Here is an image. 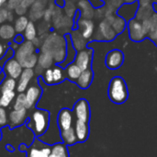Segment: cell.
I'll return each instance as SVG.
<instances>
[{
	"mask_svg": "<svg viewBox=\"0 0 157 157\" xmlns=\"http://www.w3.org/2000/svg\"><path fill=\"white\" fill-rule=\"evenodd\" d=\"M93 78H94V72L92 68H89L85 71H82L80 76L78 77L75 83L81 89H87L91 86L93 82Z\"/></svg>",
	"mask_w": 157,
	"mask_h": 157,
	"instance_id": "d6986e66",
	"label": "cell"
},
{
	"mask_svg": "<svg viewBox=\"0 0 157 157\" xmlns=\"http://www.w3.org/2000/svg\"><path fill=\"white\" fill-rule=\"evenodd\" d=\"M74 130H75L78 143L83 144L87 141L89 137V132H90L89 123L75 120L74 123Z\"/></svg>",
	"mask_w": 157,
	"mask_h": 157,
	"instance_id": "2e32d148",
	"label": "cell"
},
{
	"mask_svg": "<svg viewBox=\"0 0 157 157\" xmlns=\"http://www.w3.org/2000/svg\"><path fill=\"white\" fill-rule=\"evenodd\" d=\"M143 27L146 32V38L154 41L157 38V12H154L153 15L142 21Z\"/></svg>",
	"mask_w": 157,
	"mask_h": 157,
	"instance_id": "9a60e30c",
	"label": "cell"
},
{
	"mask_svg": "<svg viewBox=\"0 0 157 157\" xmlns=\"http://www.w3.org/2000/svg\"><path fill=\"white\" fill-rule=\"evenodd\" d=\"M51 155L54 157H69L67 145L63 144H56L51 147Z\"/></svg>",
	"mask_w": 157,
	"mask_h": 157,
	"instance_id": "d4e9b609",
	"label": "cell"
},
{
	"mask_svg": "<svg viewBox=\"0 0 157 157\" xmlns=\"http://www.w3.org/2000/svg\"><path fill=\"white\" fill-rule=\"evenodd\" d=\"M78 28H79V31L81 32L83 38L85 40L90 39L93 36L94 33V29H95V25L94 22L91 19H87V18H82L79 19L78 22Z\"/></svg>",
	"mask_w": 157,
	"mask_h": 157,
	"instance_id": "ac0fdd59",
	"label": "cell"
},
{
	"mask_svg": "<svg viewBox=\"0 0 157 157\" xmlns=\"http://www.w3.org/2000/svg\"><path fill=\"white\" fill-rule=\"evenodd\" d=\"M15 92L14 91H3L1 92L0 96V107L2 108H7L11 102L15 98Z\"/></svg>",
	"mask_w": 157,
	"mask_h": 157,
	"instance_id": "83f0119b",
	"label": "cell"
},
{
	"mask_svg": "<svg viewBox=\"0 0 157 157\" xmlns=\"http://www.w3.org/2000/svg\"><path fill=\"white\" fill-rule=\"evenodd\" d=\"M42 79L44 83L48 86L53 85V75H52V69L48 68L45 70V72L42 75Z\"/></svg>",
	"mask_w": 157,
	"mask_h": 157,
	"instance_id": "836d02e7",
	"label": "cell"
},
{
	"mask_svg": "<svg viewBox=\"0 0 157 157\" xmlns=\"http://www.w3.org/2000/svg\"><path fill=\"white\" fill-rule=\"evenodd\" d=\"M27 118H28L27 109H18V110L13 109L12 111L9 112L8 117H7L8 125L10 129H14L18 126H21L22 124L26 122Z\"/></svg>",
	"mask_w": 157,
	"mask_h": 157,
	"instance_id": "5bb4252c",
	"label": "cell"
},
{
	"mask_svg": "<svg viewBox=\"0 0 157 157\" xmlns=\"http://www.w3.org/2000/svg\"><path fill=\"white\" fill-rule=\"evenodd\" d=\"M41 94H42V89L40 86V85H38V84L32 85L27 88L26 93H25L27 109L35 107V105L40 100Z\"/></svg>",
	"mask_w": 157,
	"mask_h": 157,
	"instance_id": "4fadbf2b",
	"label": "cell"
},
{
	"mask_svg": "<svg viewBox=\"0 0 157 157\" xmlns=\"http://www.w3.org/2000/svg\"><path fill=\"white\" fill-rule=\"evenodd\" d=\"M50 157H54V156H52V155H50Z\"/></svg>",
	"mask_w": 157,
	"mask_h": 157,
	"instance_id": "f907efd6",
	"label": "cell"
},
{
	"mask_svg": "<svg viewBox=\"0 0 157 157\" xmlns=\"http://www.w3.org/2000/svg\"><path fill=\"white\" fill-rule=\"evenodd\" d=\"M22 0H7L6 7L8 10H15L20 4Z\"/></svg>",
	"mask_w": 157,
	"mask_h": 157,
	"instance_id": "8d00e7d4",
	"label": "cell"
},
{
	"mask_svg": "<svg viewBox=\"0 0 157 157\" xmlns=\"http://www.w3.org/2000/svg\"><path fill=\"white\" fill-rule=\"evenodd\" d=\"M6 46H4L3 44H1L0 43V59L3 57V55L5 54V52H6Z\"/></svg>",
	"mask_w": 157,
	"mask_h": 157,
	"instance_id": "ee69618b",
	"label": "cell"
},
{
	"mask_svg": "<svg viewBox=\"0 0 157 157\" xmlns=\"http://www.w3.org/2000/svg\"><path fill=\"white\" fill-rule=\"evenodd\" d=\"M61 133V138L63 140V143L65 145H74L75 144H77V138L74 130V127L65 131H60Z\"/></svg>",
	"mask_w": 157,
	"mask_h": 157,
	"instance_id": "7402d4cb",
	"label": "cell"
},
{
	"mask_svg": "<svg viewBox=\"0 0 157 157\" xmlns=\"http://www.w3.org/2000/svg\"><path fill=\"white\" fill-rule=\"evenodd\" d=\"M8 11L9 10L7 8H0V24H3L5 21L7 20Z\"/></svg>",
	"mask_w": 157,
	"mask_h": 157,
	"instance_id": "74e56055",
	"label": "cell"
},
{
	"mask_svg": "<svg viewBox=\"0 0 157 157\" xmlns=\"http://www.w3.org/2000/svg\"><path fill=\"white\" fill-rule=\"evenodd\" d=\"M72 111L75 115V120L89 123L91 117V109L89 102L86 98H80L79 100H77Z\"/></svg>",
	"mask_w": 157,
	"mask_h": 157,
	"instance_id": "5b68a950",
	"label": "cell"
},
{
	"mask_svg": "<svg viewBox=\"0 0 157 157\" xmlns=\"http://www.w3.org/2000/svg\"><path fill=\"white\" fill-rule=\"evenodd\" d=\"M106 19L109 21V23L111 25V27L113 28V29L116 31V33L118 35L121 34V32H123V30L127 27V22L120 16L115 17V16L111 15V16L108 17Z\"/></svg>",
	"mask_w": 157,
	"mask_h": 157,
	"instance_id": "ffe728a7",
	"label": "cell"
},
{
	"mask_svg": "<svg viewBox=\"0 0 157 157\" xmlns=\"http://www.w3.org/2000/svg\"><path fill=\"white\" fill-rule=\"evenodd\" d=\"M17 88V82L16 79L11 77L6 76L3 82L1 83V92L3 91H14Z\"/></svg>",
	"mask_w": 157,
	"mask_h": 157,
	"instance_id": "1f68e13d",
	"label": "cell"
},
{
	"mask_svg": "<svg viewBox=\"0 0 157 157\" xmlns=\"http://www.w3.org/2000/svg\"><path fill=\"white\" fill-rule=\"evenodd\" d=\"M75 115L72 110L68 109H63L59 111L57 116V124L60 131H65L74 127Z\"/></svg>",
	"mask_w": 157,
	"mask_h": 157,
	"instance_id": "30bf717a",
	"label": "cell"
},
{
	"mask_svg": "<svg viewBox=\"0 0 157 157\" xmlns=\"http://www.w3.org/2000/svg\"><path fill=\"white\" fill-rule=\"evenodd\" d=\"M127 28L129 30L130 39L134 42H141L146 38V32L143 27L142 21L136 19L135 17L131 19L127 23Z\"/></svg>",
	"mask_w": 157,
	"mask_h": 157,
	"instance_id": "8992f818",
	"label": "cell"
},
{
	"mask_svg": "<svg viewBox=\"0 0 157 157\" xmlns=\"http://www.w3.org/2000/svg\"><path fill=\"white\" fill-rule=\"evenodd\" d=\"M6 148L9 151V152H13L14 151V148L11 146V145H9V144H7V145H6Z\"/></svg>",
	"mask_w": 157,
	"mask_h": 157,
	"instance_id": "bcb514c9",
	"label": "cell"
},
{
	"mask_svg": "<svg viewBox=\"0 0 157 157\" xmlns=\"http://www.w3.org/2000/svg\"><path fill=\"white\" fill-rule=\"evenodd\" d=\"M31 42L33 43V45L35 46V48H36V47H39V46L40 45V43H41V42H40V38H38V37H36V38H35V39H34V40L31 41Z\"/></svg>",
	"mask_w": 157,
	"mask_h": 157,
	"instance_id": "7bdbcfd3",
	"label": "cell"
},
{
	"mask_svg": "<svg viewBox=\"0 0 157 157\" xmlns=\"http://www.w3.org/2000/svg\"><path fill=\"white\" fill-rule=\"evenodd\" d=\"M22 71L23 67L15 57L6 61L3 65V72L5 75L13 79H18Z\"/></svg>",
	"mask_w": 157,
	"mask_h": 157,
	"instance_id": "7c38bea8",
	"label": "cell"
},
{
	"mask_svg": "<svg viewBox=\"0 0 157 157\" xmlns=\"http://www.w3.org/2000/svg\"><path fill=\"white\" fill-rule=\"evenodd\" d=\"M24 37L26 40L32 41L37 37V29L33 21H29L26 29L24 30Z\"/></svg>",
	"mask_w": 157,
	"mask_h": 157,
	"instance_id": "f546056e",
	"label": "cell"
},
{
	"mask_svg": "<svg viewBox=\"0 0 157 157\" xmlns=\"http://www.w3.org/2000/svg\"><path fill=\"white\" fill-rule=\"evenodd\" d=\"M153 42L155 43V46H156V47H157V38H156V39H155V40H154V41H153Z\"/></svg>",
	"mask_w": 157,
	"mask_h": 157,
	"instance_id": "c3c4849f",
	"label": "cell"
},
{
	"mask_svg": "<svg viewBox=\"0 0 157 157\" xmlns=\"http://www.w3.org/2000/svg\"><path fill=\"white\" fill-rule=\"evenodd\" d=\"M27 7H25L24 6H22L21 4L15 9V12L18 15V16H24V14L27 12Z\"/></svg>",
	"mask_w": 157,
	"mask_h": 157,
	"instance_id": "ab89813d",
	"label": "cell"
},
{
	"mask_svg": "<svg viewBox=\"0 0 157 157\" xmlns=\"http://www.w3.org/2000/svg\"><path fill=\"white\" fill-rule=\"evenodd\" d=\"M36 1H37V0H22L21 5L28 8L29 6H32Z\"/></svg>",
	"mask_w": 157,
	"mask_h": 157,
	"instance_id": "b9f144b4",
	"label": "cell"
},
{
	"mask_svg": "<svg viewBox=\"0 0 157 157\" xmlns=\"http://www.w3.org/2000/svg\"><path fill=\"white\" fill-rule=\"evenodd\" d=\"M34 76V71L31 68H25L17 83V91L18 93H24L29 87V84Z\"/></svg>",
	"mask_w": 157,
	"mask_h": 157,
	"instance_id": "e0dca14e",
	"label": "cell"
},
{
	"mask_svg": "<svg viewBox=\"0 0 157 157\" xmlns=\"http://www.w3.org/2000/svg\"><path fill=\"white\" fill-rule=\"evenodd\" d=\"M53 15V12L51 8H47L44 10V13H43V18L46 22H49L51 19H52V17Z\"/></svg>",
	"mask_w": 157,
	"mask_h": 157,
	"instance_id": "f35d334b",
	"label": "cell"
},
{
	"mask_svg": "<svg viewBox=\"0 0 157 157\" xmlns=\"http://www.w3.org/2000/svg\"><path fill=\"white\" fill-rule=\"evenodd\" d=\"M66 46V40L64 37L57 35L56 33L49 35L45 40L42 42L41 52H49L52 54V52L58 49L59 47Z\"/></svg>",
	"mask_w": 157,
	"mask_h": 157,
	"instance_id": "52a82bcc",
	"label": "cell"
},
{
	"mask_svg": "<svg viewBox=\"0 0 157 157\" xmlns=\"http://www.w3.org/2000/svg\"><path fill=\"white\" fill-rule=\"evenodd\" d=\"M53 63V58L51 53L49 52H41L40 55L38 57V63L40 68H50V66Z\"/></svg>",
	"mask_w": 157,
	"mask_h": 157,
	"instance_id": "4316f807",
	"label": "cell"
},
{
	"mask_svg": "<svg viewBox=\"0 0 157 157\" xmlns=\"http://www.w3.org/2000/svg\"><path fill=\"white\" fill-rule=\"evenodd\" d=\"M71 41H72V44H73L74 48L76 50V52L84 50L85 47L86 46V40L83 38L81 32L78 29L73 32L72 37H71Z\"/></svg>",
	"mask_w": 157,
	"mask_h": 157,
	"instance_id": "603a6c76",
	"label": "cell"
},
{
	"mask_svg": "<svg viewBox=\"0 0 157 157\" xmlns=\"http://www.w3.org/2000/svg\"><path fill=\"white\" fill-rule=\"evenodd\" d=\"M50 124V113L47 110L36 109L29 116L27 126L30 129L36 137L44 134Z\"/></svg>",
	"mask_w": 157,
	"mask_h": 157,
	"instance_id": "6da1fadb",
	"label": "cell"
},
{
	"mask_svg": "<svg viewBox=\"0 0 157 157\" xmlns=\"http://www.w3.org/2000/svg\"><path fill=\"white\" fill-rule=\"evenodd\" d=\"M81 73H82V70L74 62L69 63L64 69L65 78H67L71 82H76V80L80 76Z\"/></svg>",
	"mask_w": 157,
	"mask_h": 157,
	"instance_id": "44dd1931",
	"label": "cell"
},
{
	"mask_svg": "<svg viewBox=\"0 0 157 157\" xmlns=\"http://www.w3.org/2000/svg\"><path fill=\"white\" fill-rule=\"evenodd\" d=\"M13 55H15V51L13 49L10 48V49L6 50L5 54L3 55V57L0 59V66H3L6 61H8L9 59L13 58Z\"/></svg>",
	"mask_w": 157,
	"mask_h": 157,
	"instance_id": "e575fe53",
	"label": "cell"
},
{
	"mask_svg": "<svg viewBox=\"0 0 157 157\" xmlns=\"http://www.w3.org/2000/svg\"><path fill=\"white\" fill-rule=\"evenodd\" d=\"M21 151L27 153V157H50L51 155V146L42 144L38 139H35L32 145L27 148L25 145H20Z\"/></svg>",
	"mask_w": 157,
	"mask_h": 157,
	"instance_id": "277c9868",
	"label": "cell"
},
{
	"mask_svg": "<svg viewBox=\"0 0 157 157\" xmlns=\"http://www.w3.org/2000/svg\"><path fill=\"white\" fill-rule=\"evenodd\" d=\"M7 124V114L5 108L0 107V127Z\"/></svg>",
	"mask_w": 157,
	"mask_h": 157,
	"instance_id": "d590c367",
	"label": "cell"
},
{
	"mask_svg": "<svg viewBox=\"0 0 157 157\" xmlns=\"http://www.w3.org/2000/svg\"><path fill=\"white\" fill-rule=\"evenodd\" d=\"M14 109L18 110V109H27V104H26V98H25V93H19L18 96L17 97L15 103H14Z\"/></svg>",
	"mask_w": 157,
	"mask_h": 157,
	"instance_id": "d6a6232c",
	"label": "cell"
},
{
	"mask_svg": "<svg viewBox=\"0 0 157 157\" xmlns=\"http://www.w3.org/2000/svg\"><path fill=\"white\" fill-rule=\"evenodd\" d=\"M29 23V18L26 16H19L16 20H15V31L17 34H21L22 32H24V30L26 29L27 26Z\"/></svg>",
	"mask_w": 157,
	"mask_h": 157,
	"instance_id": "f1b7e54d",
	"label": "cell"
},
{
	"mask_svg": "<svg viewBox=\"0 0 157 157\" xmlns=\"http://www.w3.org/2000/svg\"><path fill=\"white\" fill-rule=\"evenodd\" d=\"M7 0H0V8H2V6H4V4L6 2Z\"/></svg>",
	"mask_w": 157,
	"mask_h": 157,
	"instance_id": "7dc6e473",
	"label": "cell"
},
{
	"mask_svg": "<svg viewBox=\"0 0 157 157\" xmlns=\"http://www.w3.org/2000/svg\"><path fill=\"white\" fill-rule=\"evenodd\" d=\"M13 19H14V15H13V13L11 12V10H9V11H8V15H7V21L12 22Z\"/></svg>",
	"mask_w": 157,
	"mask_h": 157,
	"instance_id": "f6af8a7d",
	"label": "cell"
},
{
	"mask_svg": "<svg viewBox=\"0 0 157 157\" xmlns=\"http://www.w3.org/2000/svg\"><path fill=\"white\" fill-rule=\"evenodd\" d=\"M93 53H94L93 49H84V50L78 51L76 52L74 63L82 71L92 68Z\"/></svg>",
	"mask_w": 157,
	"mask_h": 157,
	"instance_id": "ba28073f",
	"label": "cell"
},
{
	"mask_svg": "<svg viewBox=\"0 0 157 157\" xmlns=\"http://www.w3.org/2000/svg\"><path fill=\"white\" fill-rule=\"evenodd\" d=\"M116 31L113 29L111 25L109 23L107 19L103 20L100 22L98 29V34L97 36L98 37L96 40H100V41H111L117 37Z\"/></svg>",
	"mask_w": 157,
	"mask_h": 157,
	"instance_id": "8fae6325",
	"label": "cell"
},
{
	"mask_svg": "<svg viewBox=\"0 0 157 157\" xmlns=\"http://www.w3.org/2000/svg\"><path fill=\"white\" fill-rule=\"evenodd\" d=\"M15 58L19 62L24 69H32L38 63V56L35 53V46L33 43L31 41L26 40L19 44L16 51Z\"/></svg>",
	"mask_w": 157,
	"mask_h": 157,
	"instance_id": "3957f363",
	"label": "cell"
},
{
	"mask_svg": "<svg viewBox=\"0 0 157 157\" xmlns=\"http://www.w3.org/2000/svg\"><path fill=\"white\" fill-rule=\"evenodd\" d=\"M2 138V132H1V127H0V140Z\"/></svg>",
	"mask_w": 157,
	"mask_h": 157,
	"instance_id": "681fc988",
	"label": "cell"
},
{
	"mask_svg": "<svg viewBox=\"0 0 157 157\" xmlns=\"http://www.w3.org/2000/svg\"><path fill=\"white\" fill-rule=\"evenodd\" d=\"M24 40H25V37L22 34H17V35H16L14 37V42L17 43V44H18V45L21 44V43H23L24 42Z\"/></svg>",
	"mask_w": 157,
	"mask_h": 157,
	"instance_id": "60d3db41",
	"label": "cell"
},
{
	"mask_svg": "<svg viewBox=\"0 0 157 157\" xmlns=\"http://www.w3.org/2000/svg\"><path fill=\"white\" fill-rule=\"evenodd\" d=\"M52 69V75H53V85L60 84L65 79L64 70L61 66H54Z\"/></svg>",
	"mask_w": 157,
	"mask_h": 157,
	"instance_id": "4dcf8cb0",
	"label": "cell"
},
{
	"mask_svg": "<svg viewBox=\"0 0 157 157\" xmlns=\"http://www.w3.org/2000/svg\"><path fill=\"white\" fill-rule=\"evenodd\" d=\"M108 96L111 102L121 105L129 98V89L125 80L121 76H114L109 85Z\"/></svg>",
	"mask_w": 157,
	"mask_h": 157,
	"instance_id": "7a4b0ae2",
	"label": "cell"
},
{
	"mask_svg": "<svg viewBox=\"0 0 157 157\" xmlns=\"http://www.w3.org/2000/svg\"><path fill=\"white\" fill-rule=\"evenodd\" d=\"M123 63H124V53L121 50L114 49L107 53L105 59V64L109 69L117 70L120 67H121Z\"/></svg>",
	"mask_w": 157,
	"mask_h": 157,
	"instance_id": "9c48e42d",
	"label": "cell"
},
{
	"mask_svg": "<svg viewBox=\"0 0 157 157\" xmlns=\"http://www.w3.org/2000/svg\"><path fill=\"white\" fill-rule=\"evenodd\" d=\"M43 13H44V6L40 0H37L31 6L29 11V17L32 20H36L43 17Z\"/></svg>",
	"mask_w": 157,
	"mask_h": 157,
	"instance_id": "cb8c5ba5",
	"label": "cell"
},
{
	"mask_svg": "<svg viewBox=\"0 0 157 157\" xmlns=\"http://www.w3.org/2000/svg\"><path fill=\"white\" fill-rule=\"evenodd\" d=\"M16 36L15 29L10 24H4L0 27V38L3 40H11Z\"/></svg>",
	"mask_w": 157,
	"mask_h": 157,
	"instance_id": "484cf974",
	"label": "cell"
}]
</instances>
